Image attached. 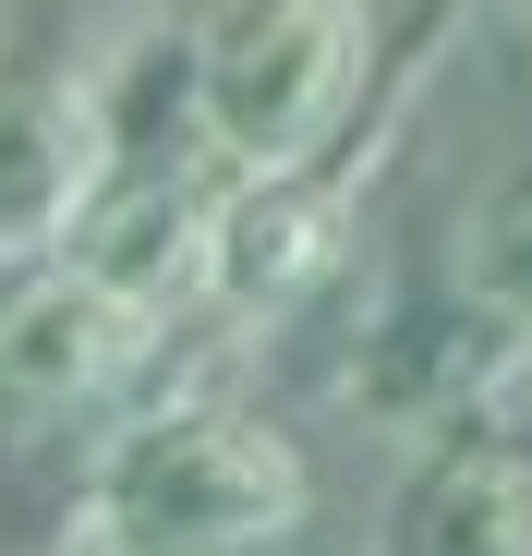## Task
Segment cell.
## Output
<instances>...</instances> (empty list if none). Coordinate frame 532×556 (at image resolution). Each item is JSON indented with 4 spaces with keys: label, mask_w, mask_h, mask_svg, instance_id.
Segmentation results:
<instances>
[{
    "label": "cell",
    "mask_w": 532,
    "mask_h": 556,
    "mask_svg": "<svg viewBox=\"0 0 532 556\" xmlns=\"http://www.w3.org/2000/svg\"><path fill=\"white\" fill-rule=\"evenodd\" d=\"M315 508L303 447L242 400L134 412L73 508V556H279Z\"/></svg>",
    "instance_id": "cell-1"
},
{
    "label": "cell",
    "mask_w": 532,
    "mask_h": 556,
    "mask_svg": "<svg viewBox=\"0 0 532 556\" xmlns=\"http://www.w3.org/2000/svg\"><path fill=\"white\" fill-rule=\"evenodd\" d=\"M364 61H376L364 0H230V13L182 49V134L230 181L303 169L351 122Z\"/></svg>",
    "instance_id": "cell-2"
},
{
    "label": "cell",
    "mask_w": 532,
    "mask_h": 556,
    "mask_svg": "<svg viewBox=\"0 0 532 556\" xmlns=\"http://www.w3.org/2000/svg\"><path fill=\"white\" fill-rule=\"evenodd\" d=\"M145 363H157V315L110 303L85 266H61V254L0 266V424L110 412Z\"/></svg>",
    "instance_id": "cell-3"
},
{
    "label": "cell",
    "mask_w": 532,
    "mask_h": 556,
    "mask_svg": "<svg viewBox=\"0 0 532 556\" xmlns=\"http://www.w3.org/2000/svg\"><path fill=\"white\" fill-rule=\"evenodd\" d=\"M376 556H532V447L496 424H435L376 508Z\"/></svg>",
    "instance_id": "cell-4"
},
{
    "label": "cell",
    "mask_w": 532,
    "mask_h": 556,
    "mask_svg": "<svg viewBox=\"0 0 532 556\" xmlns=\"http://www.w3.org/2000/svg\"><path fill=\"white\" fill-rule=\"evenodd\" d=\"M98 169H110V98L61 73H0V266L61 254Z\"/></svg>",
    "instance_id": "cell-5"
},
{
    "label": "cell",
    "mask_w": 532,
    "mask_h": 556,
    "mask_svg": "<svg viewBox=\"0 0 532 556\" xmlns=\"http://www.w3.org/2000/svg\"><path fill=\"white\" fill-rule=\"evenodd\" d=\"M448 291H460L472 315H496V327L532 351V169L496 181V194L472 206V230H460V278H448Z\"/></svg>",
    "instance_id": "cell-6"
},
{
    "label": "cell",
    "mask_w": 532,
    "mask_h": 556,
    "mask_svg": "<svg viewBox=\"0 0 532 556\" xmlns=\"http://www.w3.org/2000/svg\"><path fill=\"white\" fill-rule=\"evenodd\" d=\"M61 556H73V544H61Z\"/></svg>",
    "instance_id": "cell-7"
}]
</instances>
